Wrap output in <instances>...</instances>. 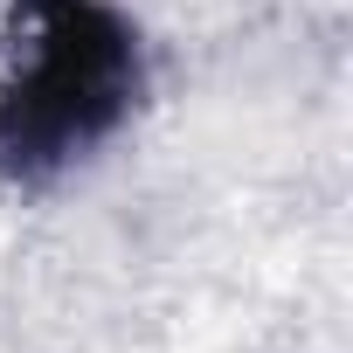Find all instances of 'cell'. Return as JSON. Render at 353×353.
I'll list each match as a JSON object with an SVG mask.
<instances>
[{"instance_id": "cell-1", "label": "cell", "mask_w": 353, "mask_h": 353, "mask_svg": "<svg viewBox=\"0 0 353 353\" xmlns=\"http://www.w3.org/2000/svg\"><path fill=\"white\" fill-rule=\"evenodd\" d=\"M145 97V42L118 0H8L0 173L49 188L104 152Z\"/></svg>"}]
</instances>
